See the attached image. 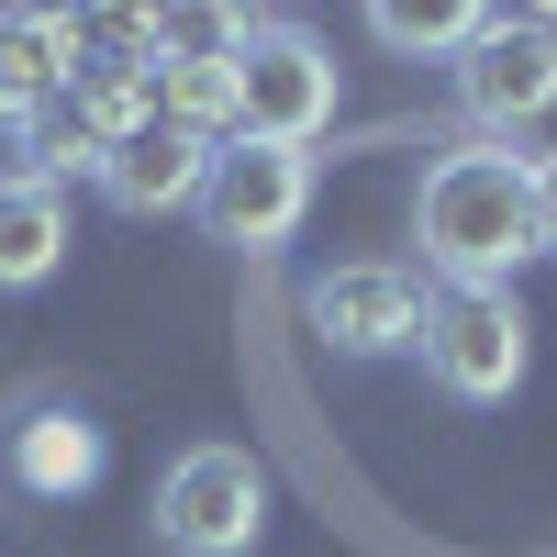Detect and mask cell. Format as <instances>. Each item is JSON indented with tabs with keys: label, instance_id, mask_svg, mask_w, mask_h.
I'll return each mask as SVG.
<instances>
[{
	"label": "cell",
	"instance_id": "1",
	"mask_svg": "<svg viewBox=\"0 0 557 557\" xmlns=\"http://www.w3.org/2000/svg\"><path fill=\"white\" fill-rule=\"evenodd\" d=\"M412 235L446 290H513V268L535 257V190L513 146H446L412 190Z\"/></svg>",
	"mask_w": 557,
	"mask_h": 557
},
{
	"label": "cell",
	"instance_id": "2",
	"mask_svg": "<svg viewBox=\"0 0 557 557\" xmlns=\"http://www.w3.org/2000/svg\"><path fill=\"white\" fill-rule=\"evenodd\" d=\"M201 235L212 246H235V257H278L301 235V212H312V146H257V134H235V146H212L201 168Z\"/></svg>",
	"mask_w": 557,
	"mask_h": 557
},
{
	"label": "cell",
	"instance_id": "3",
	"mask_svg": "<svg viewBox=\"0 0 557 557\" xmlns=\"http://www.w3.org/2000/svg\"><path fill=\"white\" fill-rule=\"evenodd\" d=\"M268 535V469L246 446H190L157 480V546L168 557H246Z\"/></svg>",
	"mask_w": 557,
	"mask_h": 557
},
{
	"label": "cell",
	"instance_id": "4",
	"mask_svg": "<svg viewBox=\"0 0 557 557\" xmlns=\"http://www.w3.org/2000/svg\"><path fill=\"white\" fill-rule=\"evenodd\" d=\"M323 123H335V57L301 23H246V45H235V134L312 146Z\"/></svg>",
	"mask_w": 557,
	"mask_h": 557
},
{
	"label": "cell",
	"instance_id": "5",
	"mask_svg": "<svg viewBox=\"0 0 557 557\" xmlns=\"http://www.w3.org/2000/svg\"><path fill=\"white\" fill-rule=\"evenodd\" d=\"M435 368V391L457 401H513L524 391V301L513 290H435L424 301V346H412Z\"/></svg>",
	"mask_w": 557,
	"mask_h": 557
},
{
	"label": "cell",
	"instance_id": "6",
	"mask_svg": "<svg viewBox=\"0 0 557 557\" xmlns=\"http://www.w3.org/2000/svg\"><path fill=\"white\" fill-rule=\"evenodd\" d=\"M457 112L480 134H524L557 112V12H491L457 57Z\"/></svg>",
	"mask_w": 557,
	"mask_h": 557
},
{
	"label": "cell",
	"instance_id": "7",
	"mask_svg": "<svg viewBox=\"0 0 557 557\" xmlns=\"http://www.w3.org/2000/svg\"><path fill=\"white\" fill-rule=\"evenodd\" d=\"M424 278H412L401 257H357V268H335V278H312L301 290V323L335 357H412L424 346Z\"/></svg>",
	"mask_w": 557,
	"mask_h": 557
},
{
	"label": "cell",
	"instance_id": "8",
	"mask_svg": "<svg viewBox=\"0 0 557 557\" xmlns=\"http://www.w3.org/2000/svg\"><path fill=\"white\" fill-rule=\"evenodd\" d=\"M146 89H157V12H67V101L89 123L134 134Z\"/></svg>",
	"mask_w": 557,
	"mask_h": 557
},
{
	"label": "cell",
	"instance_id": "9",
	"mask_svg": "<svg viewBox=\"0 0 557 557\" xmlns=\"http://www.w3.org/2000/svg\"><path fill=\"white\" fill-rule=\"evenodd\" d=\"M0 480L34 491V502H78L101 480V424H89L78 401H23L12 424H0Z\"/></svg>",
	"mask_w": 557,
	"mask_h": 557
},
{
	"label": "cell",
	"instance_id": "10",
	"mask_svg": "<svg viewBox=\"0 0 557 557\" xmlns=\"http://www.w3.org/2000/svg\"><path fill=\"white\" fill-rule=\"evenodd\" d=\"M201 168H212V146H190V134H168V123H134V134H112V157H101V201L134 212V223L190 212Z\"/></svg>",
	"mask_w": 557,
	"mask_h": 557
},
{
	"label": "cell",
	"instance_id": "11",
	"mask_svg": "<svg viewBox=\"0 0 557 557\" xmlns=\"http://www.w3.org/2000/svg\"><path fill=\"white\" fill-rule=\"evenodd\" d=\"M146 123L190 134V146H235V57H212V45H157Z\"/></svg>",
	"mask_w": 557,
	"mask_h": 557
},
{
	"label": "cell",
	"instance_id": "12",
	"mask_svg": "<svg viewBox=\"0 0 557 557\" xmlns=\"http://www.w3.org/2000/svg\"><path fill=\"white\" fill-rule=\"evenodd\" d=\"M78 223H67V190H45V178H0V290H45V278L67 268Z\"/></svg>",
	"mask_w": 557,
	"mask_h": 557
},
{
	"label": "cell",
	"instance_id": "13",
	"mask_svg": "<svg viewBox=\"0 0 557 557\" xmlns=\"http://www.w3.org/2000/svg\"><path fill=\"white\" fill-rule=\"evenodd\" d=\"M67 89V12H0V134H23Z\"/></svg>",
	"mask_w": 557,
	"mask_h": 557
},
{
	"label": "cell",
	"instance_id": "14",
	"mask_svg": "<svg viewBox=\"0 0 557 557\" xmlns=\"http://www.w3.org/2000/svg\"><path fill=\"white\" fill-rule=\"evenodd\" d=\"M12 146H23V178H45V190H67V178H101L112 134L89 123V112L67 101V89H57V101H45V112H34V123L12 134Z\"/></svg>",
	"mask_w": 557,
	"mask_h": 557
},
{
	"label": "cell",
	"instance_id": "15",
	"mask_svg": "<svg viewBox=\"0 0 557 557\" xmlns=\"http://www.w3.org/2000/svg\"><path fill=\"white\" fill-rule=\"evenodd\" d=\"M480 23L491 12H457V0H424V12H412V0H380V12H368V34L401 45V57H469Z\"/></svg>",
	"mask_w": 557,
	"mask_h": 557
},
{
	"label": "cell",
	"instance_id": "16",
	"mask_svg": "<svg viewBox=\"0 0 557 557\" xmlns=\"http://www.w3.org/2000/svg\"><path fill=\"white\" fill-rule=\"evenodd\" d=\"M524 190H535V246H557V157H524Z\"/></svg>",
	"mask_w": 557,
	"mask_h": 557
}]
</instances>
